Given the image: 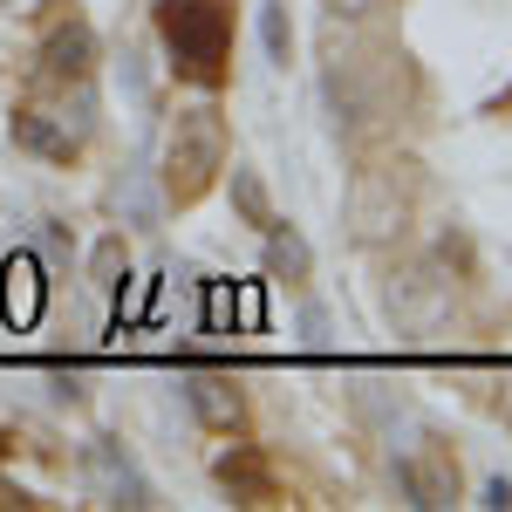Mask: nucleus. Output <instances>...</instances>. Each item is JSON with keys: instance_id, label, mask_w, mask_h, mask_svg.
Listing matches in <instances>:
<instances>
[{"instance_id": "ddd939ff", "label": "nucleus", "mask_w": 512, "mask_h": 512, "mask_svg": "<svg viewBox=\"0 0 512 512\" xmlns=\"http://www.w3.org/2000/svg\"><path fill=\"white\" fill-rule=\"evenodd\" d=\"M226 192H233V212L253 226V233H267L280 212H274V198H267V178L253 171V164H233V178H226Z\"/></svg>"}, {"instance_id": "f8f14e48", "label": "nucleus", "mask_w": 512, "mask_h": 512, "mask_svg": "<svg viewBox=\"0 0 512 512\" xmlns=\"http://www.w3.org/2000/svg\"><path fill=\"white\" fill-rule=\"evenodd\" d=\"M260 239H267V280H287V287H301V280L315 274V246L294 233L287 219H274V226H267Z\"/></svg>"}, {"instance_id": "b1692460", "label": "nucleus", "mask_w": 512, "mask_h": 512, "mask_svg": "<svg viewBox=\"0 0 512 512\" xmlns=\"http://www.w3.org/2000/svg\"><path fill=\"white\" fill-rule=\"evenodd\" d=\"M14 451H21V444H14V431H7V424H0V465H7V458H14Z\"/></svg>"}, {"instance_id": "f3484780", "label": "nucleus", "mask_w": 512, "mask_h": 512, "mask_svg": "<svg viewBox=\"0 0 512 512\" xmlns=\"http://www.w3.org/2000/svg\"><path fill=\"white\" fill-rule=\"evenodd\" d=\"M233 321L246 328V335H260V328H267V301H260V280H246V287L233 294Z\"/></svg>"}, {"instance_id": "20e7f679", "label": "nucleus", "mask_w": 512, "mask_h": 512, "mask_svg": "<svg viewBox=\"0 0 512 512\" xmlns=\"http://www.w3.org/2000/svg\"><path fill=\"white\" fill-rule=\"evenodd\" d=\"M96 28L76 14V0H48V14H41V48H35V89H55V96H69V89H89L96 76Z\"/></svg>"}, {"instance_id": "7ed1b4c3", "label": "nucleus", "mask_w": 512, "mask_h": 512, "mask_svg": "<svg viewBox=\"0 0 512 512\" xmlns=\"http://www.w3.org/2000/svg\"><path fill=\"white\" fill-rule=\"evenodd\" d=\"M410 205H417V171L403 158H376L349 178V198H342V226H349L355 246H390L410 226Z\"/></svg>"}, {"instance_id": "423d86ee", "label": "nucleus", "mask_w": 512, "mask_h": 512, "mask_svg": "<svg viewBox=\"0 0 512 512\" xmlns=\"http://www.w3.org/2000/svg\"><path fill=\"white\" fill-rule=\"evenodd\" d=\"M451 301H458V274H437V267H410V274L390 280V321L410 335V342H431L437 328L451 321Z\"/></svg>"}, {"instance_id": "a211bd4d", "label": "nucleus", "mask_w": 512, "mask_h": 512, "mask_svg": "<svg viewBox=\"0 0 512 512\" xmlns=\"http://www.w3.org/2000/svg\"><path fill=\"white\" fill-rule=\"evenodd\" d=\"M478 403H485V417H499V424L512 431V369H506V376H492V383L478 390Z\"/></svg>"}, {"instance_id": "2eb2a0df", "label": "nucleus", "mask_w": 512, "mask_h": 512, "mask_svg": "<svg viewBox=\"0 0 512 512\" xmlns=\"http://www.w3.org/2000/svg\"><path fill=\"white\" fill-rule=\"evenodd\" d=\"M89 280H96L103 294H117L123 280H130V246H123V233H110L96 253H89Z\"/></svg>"}, {"instance_id": "4be33fe9", "label": "nucleus", "mask_w": 512, "mask_h": 512, "mask_svg": "<svg viewBox=\"0 0 512 512\" xmlns=\"http://www.w3.org/2000/svg\"><path fill=\"white\" fill-rule=\"evenodd\" d=\"M41 246H48L55 260H69V246H76V239H69V226H62V219H41Z\"/></svg>"}, {"instance_id": "4468645a", "label": "nucleus", "mask_w": 512, "mask_h": 512, "mask_svg": "<svg viewBox=\"0 0 512 512\" xmlns=\"http://www.w3.org/2000/svg\"><path fill=\"white\" fill-rule=\"evenodd\" d=\"M260 48H267L274 69L294 62V21H287V0H267V7H260Z\"/></svg>"}, {"instance_id": "f03ea898", "label": "nucleus", "mask_w": 512, "mask_h": 512, "mask_svg": "<svg viewBox=\"0 0 512 512\" xmlns=\"http://www.w3.org/2000/svg\"><path fill=\"white\" fill-rule=\"evenodd\" d=\"M226 110L219 103H192L178 110L171 130H164V158H158V192L164 205H198V198L219 185L226 171Z\"/></svg>"}, {"instance_id": "f257e3e1", "label": "nucleus", "mask_w": 512, "mask_h": 512, "mask_svg": "<svg viewBox=\"0 0 512 512\" xmlns=\"http://www.w3.org/2000/svg\"><path fill=\"white\" fill-rule=\"evenodd\" d=\"M151 21H158V41L178 82H192V89L233 82V7L226 0H158Z\"/></svg>"}, {"instance_id": "6ab92c4d", "label": "nucleus", "mask_w": 512, "mask_h": 512, "mask_svg": "<svg viewBox=\"0 0 512 512\" xmlns=\"http://www.w3.org/2000/svg\"><path fill=\"white\" fill-rule=\"evenodd\" d=\"M226 321H233V287H212L205 294V335H226Z\"/></svg>"}, {"instance_id": "6e6552de", "label": "nucleus", "mask_w": 512, "mask_h": 512, "mask_svg": "<svg viewBox=\"0 0 512 512\" xmlns=\"http://www.w3.org/2000/svg\"><path fill=\"white\" fill-rule=\"evenodd\" d=\"M212 478L233 492L239 506H280V472H274V458H267L260 444H233V451H219Z\"/></svg>"}, {"instance_id": "0eeeda50", "label": "nucleus", "mask_w": 512, "mask_h": 512, "mask_svg": "<svg viewBox=\"0 0 512 512\" xmlns=\"http://www.w3.org/2000/svg\"><path fill=\"white\" fill-rule=\"evenodd\" d=\"M185 403H192V417L205 431H219V437L246 431V390H239L226 369H192L185 376Z\"/></svg>"}, {"instance_id": "aec40b11", "label": "nucleus", "mask_w": 512, "mask_h": 512, "mask_svg": "<svg viewBox=\"0 0 512 512\" xmlns=\"http://www.w3.org/2000/svg\"><path fill=\"white\" fill-rule=\"evenodd\" d=\"M301 342H308V349H328V342H335V335H328V315H321V308H301Z\"/></svg>"}, {"instance_id": "1a4fd4ad", "label": "nucleus", "mask_w": 512, "mask_h": 512, "mask_svg": "<svg viewBox=\"0 0 512 512\" xmlns=\"http://www.w3.org/2000/svg\"><path fill=\"white\" fill-rule=\"evenodd\" d=\"M41 308H48V267L35 253H7V267H0V321L7 328H35Z\"/></svg>"}, {"instance_id": "9b49d317", "label": "nucleus", "mask_w": 512, "mask_h": 512, "mask_svg": "<svg viewBox=\"0 0 512 512\" xmlns=\"http://www.w3.org/2000/svg\"><path fill=\"white\" fill-rule=\"evenodd\" d=\"M89 465L103 472V492H110V506H130V512H151V506H158V485L137 472V458L123 451L117 437H96V444H89Z\"/></svg>"}, {"instance_id": "412c9836", "label": "nucleus", "mask_w": 512, "mask_h": 512, "mask_svg": "<svg viewBox=\"0 0 512 512\" xmlns=\"http://www.w3.org/2000/svg\"><path fill=\"white\" fill-rule=\"evenodd\" d=\"M321 7H328V21H369L383 0H321Z\"/></svg>"}, {"instance_id": "39448f33", "label": "nucleus", "mask_w": 512, "mask_h": 512, "mask_svg": "<svg viewBox=\"0 0 512 512\" xmlns=\"http://www.w3.org/2000/svg\"><path fill=\"white\" fill-rule=\"evenodd\" d=\"M396 492H403V506L417 512H444L465 499V472H458V451L444 444V437H417V444H403L396 451Z\"/></svg>"}, {"instance_id": "5701e85b", "label": "nucleus", "mask_w": 512, "mask_h": 512, "mask_svg": "<svg viewBox=\"0 0 512 512\" xmlns=\"http://www.w3.org/2000/svg\"><path fill=\"white\" fill-rule=\"evenodd\" d=\"M478 506H492V512H512V478H485V492H478Z\"/></svg>"}, {"instance_id": "dca6fc26", "label": "nucleus", "mask_w": 512, "mask_h": 512, "mask_svg": "<svg viewBox=\"0 0 512 512\" xmlns=\"http://www.w3.org/2000/svg\"><path fill=\"white\" fill-rule=\"evenodd\" d=\"M117 205H123V219H130V226H158V192H151V178H123Z\"/></svg>"}, {"instance_id": "9d476101", "label": "nucleus", "mask_w": 512, "mask_h": 512, "mask_svg": "<svg viewBox=\"0 0 512 512\" xmlns=\"http://www.w3.org/2000/svg\"><path fill=\"white\" fill-rule=\"evenodd\" d=\"M7 137L28 151V158H48V164H76L82 158V137L69 130L62 117H48L41 103H14V117H7Z\"/></svg>"}]
</instances>
